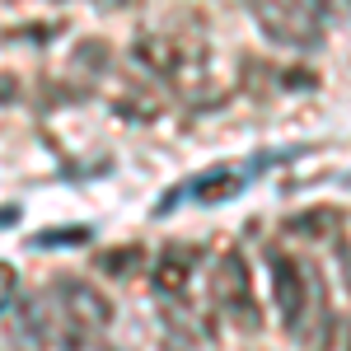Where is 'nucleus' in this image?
Here are the masks:
<instances>
[{
    "label": "nucleus",
    "mask_w": 351,
    "mask_h": 351,
    "mask_svg": "<svg viewBox=\"0 0 351 351\" xmlns=\"http://www.w3.org/2000/svg\"><path fill=\"white\" fill-rule=\"evenodd\" d=\"M267 281H271V300H276L281 328H286L295 342H309V337L319 332V324L328 319L319 267H309L291 248H271L267 253Z\"/></svg>",
    "instance_id": "obj_1"
},
{
    "label": "nucleus",
    "mask_w": 351,
    "mask_h": 351,
    "mask_svg": "<svg viewBox=\"0 0 351 351\" xmlns=\"http://www.w3.org/2000/svg\"><path fill=\"white\" fill-rule=\"evenodd\" d=\"M206 291H211V309L225 324H234L239 332H258L263 328V304H258V291H253V271H248V258L239 248H225L211 263Z\"/></svg>",
    "instance_id": "obj_2"
},
{
    "label": "nucleus",
    "mask_w": 351,
    "mask_h": 351,
    "mask_svg": "<svg viewBox=\"0 0 351 351\" xmlns=\"http://www.w3.org/2000/svg\"><path fill=\"white\" fill-rule=\"evenodd\" d=\"M248 14H253L258 33L271 47L309 56V52H324V43H328V28L295 0H248Z\"/></svg>",
    "instance_id": "obj_3"
},
{
    "label": "nucleus",
    "mask_w": 351,
    "mask_h": 351,
    "mask_svg": "<svg viewBox=\"0 0 351 351\" xmlns=\"http://www.w3.org/2000/svg\"><path fill=\"white\" fill-rule=\"evenodd\" d=\"M52 304H56V314L84 337H99V332L112 328V300L84 276H61L52 286Z\"/></svg>",
    "instance_id": "obj_4"
},
{
    "label": "nucleus",
    "mask_w": 351,
    "mask_h": 351,
    "mask_svg": "<svg viewBox=\"0 0 351 351\" xmlns=\"http://www.w3.org/2000/svg\"><path fill=\"white\" fill-rule=\"evenodd\" d=\"M136 61H141L145 71H155L160 80L183 84V80H188V71H202V61H206V56L197 52V47H188V43H178V38L150 33V38H141V43H136Z\"/></svg>",
    "instance_id": "obj_5"
},
{
    "label": "nucleus",
    "mask_w": 351,
    "mask_h": 351,
    "mask_svg": "<svg viewBox=\"0 0 351 351\" xmlns=\"http://www.w3.org/2000/svg\"><path fill=\"white\" fill-rule=\"evenodd\" d=\"M197 276H202V248L197 243H164V253L155 258V271H150L160 300H188Z\"/></svg>",
    "instance_id": "obj_6"
},
{
    "label": "nucleus",
    "mask_w": 351,
    "mask_h": 351,
    "mask_svg": "<svg viewBox=\"0 0 351 351\" xmlns=\"http://www.w3.org/2000/svg\"><path fill=\"white\" fill-rule=\"evenodd\" d=\"M160 328H164V342H169L173 351H216V332H211V324L192 314L188 300H164Z\"/></svg>",
    "instance_id": "obj_7"
},
{
    "label": "nucleus",
    "mask_w": 351,
    "mask_h": 351,
    "mask_svg": "<svg viewBox=\"0 0 351 351\" xmlns=\"http://www.w3.org/2000/svg\"><path fill=\"white\" fill-rule=\"evenodd\" d=\"M243 188H248V173H239V169H211V173H202V178L188 183V192L202 206H220V202L239 197Z\"/></svg>",
    "instance_id": "obj_8"
},
{
    "label": "nucleus",
    "mask_w": 351,
    "mask_h": 351,
    "mask_svg": "<svg viewBox=\"0 0 351 351\" xmlns=\"http://www.w3.org/2000/svg\"><path fill=\"white\" fill-rule=\"evenodd\" d=\"M314 351H351V314H332L314 332Z\"/></svg>",
    "instance_id": "obj_9"
},
{
    "label": "nucleus",
    "mask_w": 351,
    "mask_h": 351,
    "mask_svg": "<svg viewBox=\"0 0 351 351\" xmlns=\"http://www.w3.org/2000/svg\"><path fill=\"white\" fill-rule=\"evenodd\" d=\"M295 5H304L314 19L324 28H332V24H351V0H295Z\"/></svg>",
    "instance_id": "obj_10"
},
{
    "label": "nucleus",
    "mask_w": 351,
    "mask_h": 351,
    "mask_svg": "<svg viewBox=\"0 0 351 351\" xmlns=\"http://www.w3.org/2000/svg\"><path fill=\"white\" fill-rule=\"evenodd\" d=\"M141 248H112V253H104L99 258V271H108V276H136L141 271Z\"/></svg>",
    "instance_id": "obj_11"
},
{
    "label": "nucleus",
    "mask_w": 351,
    "mask_h": 351,
    "mask_svg": "<svg viewBox=\"0 0 351 351\" xmlns=\"http://www.w3.org/2000/svg\"><path fill=\"white\" fill-rule=\"evenodd\" d=\"M47 351H89V337L75 332V328L61 319V328H56V337H52V347H47Z\"/></svg>",
    "instance_id": "obj_12"
},
{
    "label": "nucleus",
    "mask_w": 351,
    "mask_h": 351,
    "mask_svg": "<svg viewBox=\"0 0 351 351\" xmlns=\"http://www.w3.org/2000/svg\"><path fill=\"white\" fill-rule=\"evenodd\" d=\"M89 230H47V234H38V248H52V243H75V239H84Z\"/></svg>",
    "instance_id": "obj_13"
},
{
    "label": "nucleus",
    "mask_w": 351,
    "mask_h": 351,
    "mask_svg": "<svg viewBox=\"0 0 351 351\" xmlns=\"http://www.w3.org/2000/svg\"><path fill=\"white\" fill-rule=\"evenodd\" d=\"M337 263H342V271H347V291H351V248H337Z\"/></svg>",
    "instance_id": "obj_14"
},
{
    "label": "nucleus",
    "mask_w": 351,
    "mask_h": 351,
    "mask_svg": "<svg viewBox=\"0 0 351 351\" xmlns=\"http://www.w3.org/2000/svg\"><path fill=\"white\" fill-rule=\"evenodd\" d=\"M10 220H14V211H0V225H10Z\"/></svg>",
    "instance_id": "obj_15"
},
{
    "label": "nucleus",
    "mask_w": 351,
    "mask_h": 351,
    "mask_svg": "<svg viewBox=\"0 0 351 351\" xmlns=\"http://www.w3.org/2000/svg\"><path fill=\"white\" fill-rule=\"evenodd\" d=\"M99 5H127V0H99Z\"/></svg>",
    "instance_id": "obj_16"
}]
</instances>
